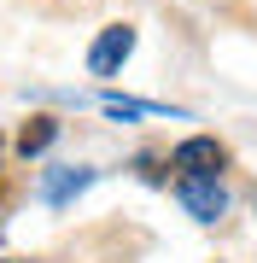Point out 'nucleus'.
Here are the masks:
<instances>
[{"label": "nucleus", "instance_id": "f257e3e1", "mask_svg": "<svg viewBox=\"0 0 257 263\" xmlns=\"http://www.w3.org/2000/svg\"><path fill=\"white\" fill-rule=\"evenodd\" d=\"M222 164H228V146H222L216 135H187V141L170 152V170H175V176H216Z\"/></svg>", "mask_w": 257, "mask_h": 263}, {"label": "nucleus", "instance_id": "f03ea898", "mask_svg": "<svg viewBox=\"0 0 257 263\" xmlns=\"http://www.w3.org/2000/svg\"><path fill=\"white\" fill-rule=\"evenodd\" d=\"M175 199L187 205L193 222H216V216L228 211V187H222L216 176H181L175 181Z\"/></svg>", "mask_w": 257, "mask_h": 263}, {"label": "nucleus", "instance_id": "7ed1b4c3", "mask_svg": "<svg viewBox=\"0 0 257 263\" xmlns=\"http://www.w3.org/2000/svg\"><path fill=\"white\" fill-rule=\"evenodd\" d=\"M129 53H134V29L129 24H105L94 35V47H88V70L94 76H117L129 65Z\"/></svg>", "mask_w": 257, "mask_h": 263}, {"label": "nucleus", "instance_id": "20e7f679", "mask_svg": "<svg viewBox=\"0 0 257 263\" xmlns=\"http://www.w3.org/2000/svg\"><path fill=\"white\" fill-rule=\"evenodd\" d=\"M100 181V170H88V164H53V170H41V199L58 211V205H70L82 187H94Z\"/></svg>", "mask_w": 257, "mask_h": 263}, {"label": "nucleus", "instance_id": "39448f33", "mask_svg": "<svg viewBox=\"0 0 257 263\" xmlns=\"http://www.w3.org/2000/svg\"><path fill=\"white\" fill-rule=\"evenodd\" d=\"M100 105H105V117H123V123H134V117H187V111H170L164 100H129V94H105Z\"/></svg>", "mask_w": 257, "mask_h": 263}, {"label": "nucleus", "instance_id": "423d86ee", "mask_svg": "<svg viewBox=\"0 0 257 263\" xmlns=\"http://www.w3.org/2000/svg\"><path fill=\"white\" fill-rule=\"evenodd\" d=\"M53 141H58V117H29L18 129V152H24V158H41Z\"/></svg>", "mask_w": 257, "mask_h": 263}, {"label": "nucleus", "instance_id": "0eeeda50", "mask_svg": "<svg viewBox=\"0 0 257 263\" xmlns=\"http://www.w3.org/2000/svg\"><path fill=\"white\" fill-rule=\"evenodd\" d=\"M0 152H6V141H0Z\"/></svg>", "mask_w": 257, "mask_h": 263}]
</instances>
